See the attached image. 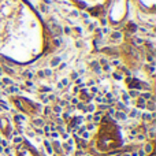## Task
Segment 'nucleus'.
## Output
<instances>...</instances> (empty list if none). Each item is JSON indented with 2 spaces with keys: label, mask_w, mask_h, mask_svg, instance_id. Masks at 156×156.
<instances>
[{
  "label": "nucleus",
  "mask_w": 156,
  "mask_h": 156,
  "mask_svg": "<svg viewBox=\"0 0 156 156\" xmlns=\"http://www.w3.org/2000/svg\"><path fill=\"white\" fill-rule=\"evenodd\" d=\"M58 63H59V59H54V60H52V64H51V66H58Z\"/></svg>",
  "instance_id": "f257e3e1"
},
{
  "label": "nucleus",
  "mask_w": 156,
  "mask_h": 156,
  "mask_svg": "<svg viewBox=\"0 0 156 156\" xmlns=\"http://www.w3.org/2000/svg\"><path fill=\"white\" fill-rule=\"evenodd\" d=\"M118 118L119 119H125V114H121V112H119L118 114Z\"/></svg>",
  "instance_id": "f03ea898"
},
{
  "label": "nucleus",
  "mask_w": 156,
  "mask_h": 156,
  "mask_svg": "<svg viewBox=\"0 0 156 156\" xmlns=\"http://www.w3.org/2000/svg\"><path fill=\"white\" fill-rule=\"evenodd\" d=\"M112 37H115V38H119V37H121V34H119V33H114V34H112Z\"/></svg>",
  "instance_id": "7ed1b4c3"
}]
</instances>
